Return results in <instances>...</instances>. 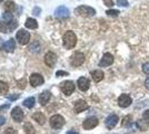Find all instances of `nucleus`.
Instances as JSON below:
<instances>
[{
  "label": "nucleus",
  "mask_w": 149,
  "mask_h": 134,
  "mask_svg": "<svg viewBox=\"0 0 149 134\" xmlns=\"http://www.w3.org/2000/svg\"><path fill=\"white\" fill-rule=\"evenodd\" d=\"M145 86H146V88L149 89V77L145 81Z\"/></svg>",
  "instance_id": "nucleus-44"
},
{
  "label": "nucleus",
  "mask_w": 149,
  "mask_h": 134,
  "mask_svg": "<svg viewBox=\"0 0 149 134\" xmlns=\"http://www.w3.org/2000/svg\"><path fill=\"white\" fill-rule=\"evenodd\" d=\"M29 51L31 53H35V54H37L40 51V45L38 41H33V43H31L30 46H29Z\"/></svg>",
  "instance_id": "nucleus-24"
},
{
  "label": "nucleus",
  "mask_w": 149,
  "mask_h": 134,
  "mask_svg": "<svg viewBox=\"0 0 149 134\" xmlns=\"http://www.w3.org/2000/svg\"><path fill=\"white\" fill-rule=\"evenodd\" d=\"M118 121H119V117L117 116V115H116V114H110L108 117H107V119H106L105 124H106V126H107V128L111 130V128H113L116 125H117Z\"/></svg>",
  "instance_id": "nucleus-10"
},
{
  "label": "nucleus",
  "mask_w": 149,
  "mask_h": 134,
  "mask_svg": "<svg viewBox=\"0 0 149 134\" xmlns=\"http://www.w3.org/2000/svg\"><path fill=\"white\" fill-rule=\"evenodd\" d=\"M67 134H79L78 132H76V131H68Z\"/></svg>",
  "instance_id": "nucleus-45"
},
{
  "label": "nucleus",
  "mask_w": 149,
  "mask_h": 134,
  "mask_svg": "<svg viewBox=\"0 0 149 134\" xmlns=\"http://www.w3.org/2000/svg\"><path fill=\"white\" fill-rule=\"evenodd\" d=\"M112 63H113V56L110 53H106V54H104L101 60L99 62V66L100 67H107V66H110Z\"/></svg>",
  "instance_id": "nucleus-11"
},
{
  "label": "nucleus",
  "mask_w": 149,
  "mask_h": 134,
  "mask_svg": "<svg viewBox=\"0 0 149 134\" xmlns=\"http://www.w3.org/2000/svg\"><path fill=\"white\" fill-rule=\"evenodd\" d=\"M40 11H41V9H40L39 7H36V8L33 9L32 13H33V15H36V16H39V15H40Z\"/></svg>",
  "instance_id": "nucleus-38"
},
{
  "label": "nucleus",
  "mask_w": 149,
  "mask_h": 134,
  "mask_svg": "<svg viewBox=\"0 0 149 134\" xmlns=\"http://www.w3.org/2000/svg\"><path fill=\"white\" fill-rule=\"evenodd\" d=\"M137 124H138V126H139V128H140L141 131H146L149 126L148 122L143 121V120H139V121L137 122Z\"/></svg>",
  "instance_id": "nucleus-26"
},
{
  "label": "nucleus",
  "mask_w": 149,
  "mask_h": 134,
  "mask_svg": "<svg viewBox=\"0 0 149 134\" xmlns=\"http://www.w3.org/2000/svg\"><path fill=\"white\" fill-rule=\"evenodd\" d=\"M32 120L36 121L40 125H42V124L46 123V117H45V115L41 112H36L35 114L32 115Z\"/></svg>",
  "instance_id": "nucleus-18"
},
{
  "label": "nucleus",
  "mask_w": 149,
  "mask_h": 134,
  "mask_svg": "<svg viewBox=\"0 0 149 134\" xmlns=\"http://www.w3.org/2000/svg\"><path fill=\"white\" fill-rule=\"evenodd\" d=\"M67 75H68V73L67 72H62V70H59V72L56 73V76H67Z\"/></svg>",
  "instance_id": "nucleus-37"
},
{
  "label": "nucleus",
  "mask_w": 149,
  "mask_h": 134,
  "mask_svg": "<svg viewBox=\"0 0 149 134\" xmlns=\"http://www.w3.org/2000/svg\"><path fill=\"white\" fill-rule=\"evenodd\" d=\"M24 130H25L26 134H35L36 133L33 125H32L31 123H29V122L25 123V125H24Z\"/></svg>",
  "instance_id": "nucleus-22"
},
{
  "label": "nucleus",
  "mask_w": 149,
  "mask_h": 134,
  "mask_svg": "<svg viewBox=\"0 0 149 134\" xmlns=\"http://www.w3.org/2000/svg\"><path fill=\"white\" fill-rule=\"evenodd\" d=\"M131 123V115H127L123 119V122H121V125L123 126H128Z\"/></svg>",
  "instance_id": "nucleus-29"
},
{
  "label": "nucleus",
  "mask_w": 149,
  "mask_h": 134,
  "mask_svg": "<svg viewBox=\"0 0 149 134\" xmlns=\"http://www.w3.org/2000/svg\"><path fill=\"white\" fill-rule=\"evenodd\" d=\"M8 89H9L8 84L0 81V94H5V93H7V92H8Z\"/></svg>",
  "instance_id": "nucleus-28"
},
{
  "label": "nucleus",
  "mask_w": 149,
  "mask_h": 134,
  "mask_svg": "<svg viewBox=\"0 0 149 134\" xmlns=\"http://www.w3.org/2000/svg\"><path fill=\"white\" fill-rule=\"evenodd\" d=\"M74 13L81 17H93L96 15V10L89 6H79L74 9Z\"/></svg>",
  "instance_id": "nucleus-2"
},
{
  "label": "nucleus",
  "mask_w": 149,
  "mask_h": 134,
  "mask_svg": "<svg viewBox=\"0 0 149 134\" xmlns=\"http://www.w3.org/2000/svg\"><path fill=\"white\" fill-rule=\"evenodd\" d=\"M25 79H22V81H21V82H18V87L19 88H25Z\"/></svg>",
  "instance_id": "nucleus-39"
},
{
  "label": "nucleus",
  "mask_w": 149,
  "mask_h": 134,
  "mask_svg": "<svg viewBox=\"0 0 149 134\" xmlns=\"http://www.w3.org/2000/svg\"><path fill=\"white\" fill-rule=\"evenodd\" d=\"M84 62H85V55L82 53H74L70 57V64L74 67H78V66L82 65Z\"/></svg>",
  "instance_id": "nucleus-6"
},
{
  "label": "nucleus",
  "mask_w": 149,
  "mask_h": 134,
  "mask_svg": "<svg viewBox=\"0 0 149 134\" xmlns=\"http://www.w3.org/2000/svg\"><path fill=\"white\" fill-rule=\"evenodd\" d=\"M98 119L97 117H95V116H91V117H88L86 119L84 123H82V128H85V130H93V128H96L97 125H98Z\"/></svg>",
  "instance_id": "nucleus-7"
},
{
  "label": "nucleus",
  "mask_w": 149,
  "mask_h": 134,
  "mask_svg": "<svg viewBox=\"0 0 149 134\" xmlns=\"http://www.w3.org/2000/svg\"><path fill=\"white\" fill-rule=\"evenodd\" d=\"M35 97H28V98H26L25 101H24V105H25L27 109H32L33 106H35Z\"/></svg>",
  "instance_id": "nucleus-23"
},
{
  "label": "nucleus",
  "mask_w": 149,
  "mask_h": 134,
  "mask_svg": "<svg viewBox=\"0 0 149 134\" xmlns=\"http://www.w3.org/2000/svg\"><path fill=\"white\" fill-rule=\"evenodd\" d=\"M117 5L119 7H127L129 4H128L127 0H117Z\"/></svg>",
  "instance_id": "nucleus-32"
},
{
  "label": "nucleus",
  "mask_w": 149,
  "mask_h": 134,
  "mask_svg": "<svg viewBox=\"0 0 149 134\" xmlns=\"http://www.w3.org/2000/svg\"><path fill=\"white\" fill-rule=\"evenodd\" d=\"M5 9H6L7 11H9V13L13 11V10L16 9V5H15V2L11 1V0H7L6 2H5Z\"/></svg>",
  "instance_id": "nucleus-25"
},
{
  "label": "nucleus",
  "mask_w": 149,
  "mask_h": 134,
  "mask_svg": "<svg viewBox=\"0 0 149 134\" xmlns=\"http://www.w3.org/2000/svg\"><path fill=\"white\" fill-rule=\"evenodd\" d=\"M2 19L5 20L6 22H10V21H13V16L11 13H9V11H6V13H2Z\"/></svg>",
  "instance_id": "nucleus-27"
},
{
  "label": "nucleus",
  "mask_w": 149,
  "mask_h": 134,
  "mask_svg": "<svg viewBox=\"0 0 149 134\" xmlns=\"http://www.w3.org/2000/svg\"><path fill=\"white\" fill-rule=\"evenodd\" d=\"M29 81H30L31 86L37 87V86H40V85L44 84V77L41 76L40 74L35 73V74H31L30 75V79H29Z\"/></svg>",
  "instance_id": "nucleus-9"
},
{
  "label": "nucleus",
  "mask_w": 149,
  "mask_h": 134,
  "mask_svg": "<svg viewBox=\"0 0 149 134\" xmlns=\"http://www.w3.org/2000/svg\"><path fill=\"white\" fill-rule=\"evenodd\" d=\"M8 27L3 22H0V32H8Z\"/></svg>",
  "instance_id": "nucleus-33"
},
{
  "label": "nucleus",
  "mask_w": 149,
  "mask_h": 134,
  "mask_svg": "<svg viewBox=\"0 0 149 134\" xmlns=\"http://www.w3.org/2000/svg\"><path fill=\"white\" fill-rule=\"evenodd\" d=\"M9 107V104H6V105H1L0 106V111H2V109H6Z\"/></svg>",
  "instance_id": "nucleus-43"
},
{
  "label": "nucleus",
  "mask_w": 149,
  "mask_h": 134,
  "mask_svg": "<svg viewBox=\"0 0 149 134\" xmlns=\"http://www.w3.org/2000/svg\"><path fill=\"white\" fill-rule=\"evenodd\" d=\"M1 1H2V0H0V2H1Z\"/></svg>",
  "instance_id": "nucleus-46"
},
{
  "label": "nucleus",
  "mask_w": 149,
  "mask_h": 134,
  "mask_svg": "<svg viewBox=\"0 0 149 134\" xmlns=\"http://www.w3.org/2000/svg\"><path fill=\"white\" fill-rule=\"evenodd\" d=\"M143 72L145 74L149 75V63H145V64L143 65Z\"/></svg>",
  "instance_id": "nucleus-34"
},
{
  "label": "nucleus",
  "mask_w": 149,
  "mask_h": 134,
  "mask_svg": "<svg viewBox=\"0 0 149 134\" xmlns=\"http://www.w3.org/2000/svg\"><path fill=\"white\" fill-rule=\"evenodd\" d=\"M104 4L107 7H112L113 6V0H104Z\"/></svg>",
  "instance_id": "nucleus-36"
},
{
  "label": "nucleus",
  "mask_w": 149,
  "mask_h": 134,
  "mask_svg": "<svg viewBox=\"0 0 149 134\" xmlns=\"http://www.w3.org/2000/svg\"><path fill=\"white\" fill-rule=\"evenodd\" d=\"M17 25H18V24H17V21H16V20H13V21H10V22H9V25H8V29H9V30H13V29H15V28L17 27Z\"/></svg>",
  "instance_id": "nucleus-31"
},
{
  "label": "nucleus",
  "mask_w": 149,
  "mask_h": 134,
  "mask_svg": "<svg viewBox=\"0 0 149 134\" xmlns=\"http://www.w3.org/2000/svg\"><path fill=\"white\" fill-rule=\"evenodd\" d=\"M62 44L63 47L67 48V49H71L74 48L76 44H77V36L74 35V32H67L63 35V38H62Z\"/></svg>",
  "instance_id": "nucleus-1"
},
{
  "label": "nucleus",
  "mask_w": 149,
  "mask_h": 134,
  "mask_svg": "<svg viewBox=\"0 0 149 134\" xmlns=\"http://www.w3.org/2000/svg\"><path fill=\"white\" fill-rule=\"evenodd\" d=\"M11 116H13V119L16 122H21L22 120H24V116H25V115H24L22 109H20L19 106H16V107H13V109Z\"/></svg>",
  "instance_id": "nucleus-14"
},
{
  "label": "nucleus",
  "mask_w": 149,
  "mask_h": 134,
  "mask_svg": "<svg viewBox=\"0 0 149 134\" xmlns=\"http://www.w3.org/2000/svg\"><path fill=\"white\" fill-rule=\"evenodd\" d=\"M55 16H56L57 18H61V19L67 18V17H69V9L66 8L65 6L58 7L55 10Z\"/></svg>",
  "instance_id": "nucleus-13"
},
{
  "label": "nucleus",
  "mask_w": 149,
  "mask_h": 134,
  "mask_svg": "<svg viewBox=\"0 0 149 134\" xmlns=\"http://www.w3.org/2000/svg\"><path fill=\"white\" fill-rule=\"evenodd\" d=\"M16 38H17L20 45H27L30 41V34L26 32L25 29H20L16 35Z\"/></svg>",
  "instance_id": "nucleus-4"
},
{
  "label": "nucleus",
  "mask_w": 149,
  "mask_h": 134,
  "mask_svg": "<svg viewBox=\"0 0 149 134\" xmlns=\"http://www.w3.org/2000/svg\"><path fill=\"white\" fill-rule=\"evenodd\" d=\"M5 123H6V120H5V117H3V116H0V126H1V125H3Z\"/></svg>",
  "instance_id": "nucleus-42"
},
{
  "label": "nucleus",
  "mask_w": 149,
  "mask_h": 134,
  "mask_svg": "<svg viewBox=\"0 0 149 134\" xmlns=\"http://www.w3.org/2000/svg\"><path fill=\"white\" fill-rule=\"evenodd\" d=\"M143 117L145 119V120H149V109H147V111H145V112H143Z\"/></svg>",
  "instance_id": "nucleus-40"
},
{
  "label": "nucleus",
  "mask_w": 149,
  "mask_h": 134,
  "mask_svg": "<svg viewBox=\"0 0 149 134\" xmlns=\"http://www.w3.org/2000/svg\"><path fill=\"white\" fill-rule=\"evenodd\" d=\"M56 62H57V56L54 53L49 51V53L46 54V56H45V64L47 65L48 67H54L56 65Z\"/></svg>",
  "instance_id": "nucleus-12"
},
{
  "label": "nucleus",
  "mask_w": 149,
  "mask_h": 134,
  "mask_svg": "<svg viewBox=\"0 0 149 134\" xmlns=\"http://www.w3.org/2000/svg\"><path fill=\"white\" fill-rule=\"evenodd\" d=\"M132 103V100L131 97L128 94H121V95L118 97V105L120 107H128Z\"/></svg>",
  "instance_id": "nucleus-8"
},
{
  "label": "nucleus",
  "mask_w": 149,
  "mask_h": 134,
  "mask_svg": "<svg viewBox=\"0 0 149 134\" xmlns=\"http://www.w3.org/2000/svg\"><path fill=\"white\" fill-rule=\"evenodd\" d=\"M18 97H19V95H9L8 96V100H9V101H16Z\"/></svg>",
  "instance_id": "nucleus-41"
},
{
  "label": "nucleus",
  "mask_w": 149,
  "mask_h": 134,
  "mask_svg": "<svg viewBox=\"0 0 149 134\" xmlns=\"http://www.w3.org/2000/svg\"><path fill=\"white\" fill-rule=\"evenodd\" d=\"M5 134H17V131H16L15 128H8L6 130Z\"/></svg>",
  "instance_id": "nucleus-35"
},
{
  "label": "nucleus",
  "mask_w": 149,
  "mask_h": 134,
  "mask_svg": "<svg viewBox=\"0 0 149 134\" xmlns=\"http://www.w3.org/2000/svg\"><path fill=\"white\" fill-rule=\"evenodd\" d=\"M88 109V105L87 103L85 102V101H77L76 104H74V113H81V112H84V111H86Z\"/></svg>",
  "instance_id": "nucleus-16"
},
{
  "label": "nucleus",
  "mask_w": 149,
  "mask_h": 134,
  "mask_svg": "<svg viewBox=\"0 0 149 134\" xmlns=\"http://www.w3.org/2000/svg\"><path fill=\"white\" fill-rule=\"evenodd\" d=\"M106 13H107L109 17H117L120 13H119L118 10H116V9H110V10H107Z\"/></svg>",
  "instance_id": "nucleus-30"
},
{
  "label": "nucleus",
  "mask_w": 149,
  "mask_h": 134,
  "mask_svg": "<svg viewBox=\"0 0 149 134\" xmlns=\"http://www.w3.org/2000/svg\"><path fill=\"white\" fill-rule=\"evenodd\" d=\"M60 89L65 95H71L74 91V84L71 81H65L60 84Z\"/></svg>",
  "instance_id": "nucleus-5"
},
{
  "label": "nucleus",
  "mask_w": 149,
  "mask_h": 134,
  "mask_svg": "<svg viewBox=\"0 0 149 134\" xmlns=\"http://www.w3.org/2000/svg\"><path fill=\"white\" fill-rule=\"evenodd\" d=\"M50 97H51L50 92H48V91H45V92H42V93L39 95V103H40L41 105H46L47 103L49 102Z\"/></svg>",
  "instance_id": "nucleus-17"
},
{
  "label": "nucleus",
  "mask_w": 149,
  "mask_h": 134,
  "mask_svg": "<svg viewBox=\"0 0 149 134\" xmlns=\"http://www.w3.org/2000/svg\"><path fill=\"white\" fill-rule=\"evenodd\" d=\"M2 48H3L6 51H8V53L13 51H15V48H16V43H15V40H13V39H9L8 41H6V43L3 44Z\"/></svg>",
  "instance_id": "nucleus-19"
},
{
  "label": "nucleus",
  "mask_w": 149,
  "mask_h": 134,
  "mask_svg": "<svg viewBox=\"0 0 149 134\" xmlns=\"http://www.w3.org/2000/svg\"><path fill=\"white\" fill-rule=\"evenodd\" d=\"M91 76H93V79L95 82H100V81H102L104 79V72L100 69H97V70H93V73H91Z\"/></svg>",
  "instance_id": "nucleus-20"
},
{
  "label": "nucleus",
  "mask_w": 149,
  "mask_h": 134,
  "mask_svg": "<svg viewBox=\"0 0 149 134\" xmlns=\"http://www.w3.org/2000/svg\"><path fill=\"white\" fill-rule=\"evenodd\" d=\"M77 85H78V87H79L80 91L86 92V91H88L89 86H90V82H89V79L86 78V77H80L78 79V82H77Z\"/></svg>",
  "instance_id": "nucleus-15"
},
{
  "label": "nucleus",
  "mask_w": 149,
  "mask_h": 134,
  "mask_svg": "<svg viewBox=\"0 0 149 134\" xmlns=\"http://www.w3.org/2000/svg\"><path fill=\"white\" fill-rule=\"evenodd\" d=\"M25 26H26V28H28V29H37L38 22H37V20L33 19V18H28V19L26 20Z\"/></svg>",
  "instance_id": "nucleus-21"
},
{
  "label": "nucleus",
  "mask_w": 149,
  "mask_h": 134,
  "mask_svg": "<svg viewBox=\"0 0 149 134\" xmlns=\"http://www.w3.org/2000/svg\"><path fill=\"white\" fill-rule=\"evenodd\" d=\"M49 123H50V126H51V128L58 130V128H60L63 126V124H65V119L59 114L52 115V116L50 117Z\"/></svg>",
  "instance_id": "nucleus-3"
}]
</instances>
